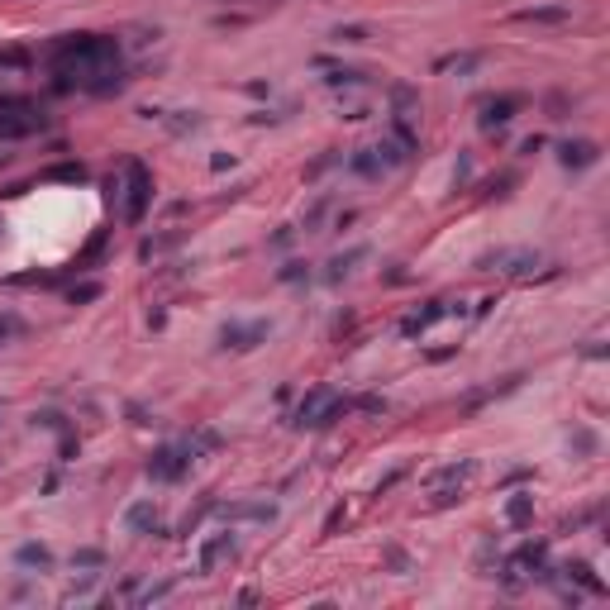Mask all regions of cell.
Here are the masks:
<instances>
[{"instance_id":"cell-18","label":"cell","mask_w":610,"mask_h":610,"mask_svg":"<svg viewBox=\"0 0 610 610\" xmlns=\"http://www.w3.org/2000/svg\"><path fill=\"white\" fill-rule=\"evenodd\" d=\"M520 19H530V24H562V19H567V5H539V10H520Z\"/></svg>"},{"instance_id":"cell-24","label":"cell","mask_w":610,"mask_h":610,"mask_svg":"<svg viewBox=\"0 0 610 610\" xmlns=\"http://www.w3.org/2000/svg\"><path fill=\"white\" fill-rule=\"evenodd\" d=\"M277 282H287V287H296V282H310V267H305V262H287V267L277 272Z\"/></svg>"},{"instance_id":"cell-11","label":"cell","mask_w":610,"mask_h":610,"mask_svg":"<svg viewBox=\"0 0 610 610\" xmlns=\"http://www.w3.org/2000/svg\"><path fill=\"white\" fill-rule=\"evenodd\" d=\"M348 410H353V401H348V396H334V391H329V401L320 405V415L310 419V429H329V424H334V419H343Z\"/></svg>"},{"instance_id":"cell-10","label":"cell","mask_w":610,"mask_h":610,"mask_svg":"<svg viewBox=\"0 0 610 610\" xmlns=\"http://www.w3.org/2000/svg\"><path fill=\"white\" fill-rule=\"evenodd\" d=\"M444 315H449V310L434 301L429 310H415V315H405V320H401V334H405V338H415V334H424V329H429L434 320H444Z\"/></svg>"},{"instance_id":"cell-6","label":"cell","mask_w":610,"mask_h":610,"mask_svg":"<svg viewBox=\"0 0 610 610\" xmlns=\"http://www.w3.org/2000/svg\"><path fill=\"white\" fill-rule=\"evenodd\" d=\"M215 515H220V520H262V525H267V520H277V505H267V501H239V505H220V501H215Z\"/></svg>"},{"instance_id":"cell-20","label":"cell","mask_w":610,"mask_h":610,"mask_svg":"<svg viewBox=\"0 0 610 610\" xmlns=\"http://www.w3.org/2000/svg\"><path fill=\"white\" fill-rule=\"evenodd\" d=\"M477 63H482V53H458V58H439V72H453V67H458V72H472Z\"/></svg>"},{"instance_id":"cell-3","label":"cell","mask_w":610,"mask_h":610,"mask_svg":"<svg viewBox=\"0 0 610 610\" xmlns=\"http://www.w3.org/2000/svg\"><path fill=\"white\" fill-rule=\"evenodd\" d=\"M267 334H272V324H262V320H253V324L229 320L225 329H220V343H225V348H234V353H248V348H257Z\"/></svg>"},{"instance_id":"cell-33","label":"cell","mask_w":610,"mask_h":610,"mask_svg":"<svg viewBox=\"0 0 610 610\" xmlns=\"http://www.w3.org/2000/svg\"><path fill=\"white\" fill-rule=\"evenodd\" d=\"M358 405H363L368 415H382V410H386V401H382V396H363V401H358Z\"/></svg>"},{"instance_id":"cell-25","label":"cell","mask_w":610,"mask_h":610,"mask_svg":"<svg viewBox=\"0 0 610 610\" xmlns=\"http://www.w3.org/2000/svg\"><path fill=\"white\" fill-rule=\"evenodd\" d=\"M167 129H172V134H186V129H200V114H196V110H177V119H167Z\"/></svg>"},{"instance_id":"cell-2","label":"cell","mask_w":610,"mask_h":610,"mask_svg":"<svg viewBox=\"0 0 610 610\" xmlns=\"http://www.w3.org/2000/svg\"><path fill=\"white\" fill-rule=\"evenodd\" d=\"M124 172H129L124 220H129V225H139V220H144V210H148V200H153V177H148V167H144V162H129Z\"/></svg>"},{"instance_id":"cell-31","label":"cell","mask_w":610,"mask_h":610,"mask_svg":"<svg viewBox=\"0 0 610 610\" xmlns=\"http://www.w3.org/2000/svg\"><path fill=\"white\" fill-rule=\"evenodd\" d=\"M343 520H348V510H343V505H334V510H329V520H324V534H334Z\"/></svg>"},{"instance_id":"cell-16","label":"cell","mask_w":610,"mask_h":610,"mask_svg":"<svg viewBox=\"0 0 610 610\" xmlns=\"http://www.w3.org/2000/svg\"><path fill=\"white\" fill-rule=\"evenodd\" d=\"M220 444H225L220 429H196V434H186V444H181V449L191 453V458H200V453H215Z\"/></svg>"},{"instance_id":"cell-4","label":"cell","mask_w":610,"mask_h":610,"mask_svg":"<svg viewBox=\"0 0 610 610\" xmlns=\"http://www.w3.org/2000/svg\"><path fill=\"white\" fill-rule=\"evenodd\" d=\"M229 558H239V539H234V534H215V539H205V544H200L196 567H200V572H215V567H220V562H229Z\"/></svg>"},{"instance_id":"cell-30","label":"cell","mask_w":610,"mask_h":610,"mask_svg":"<svg viewBox=\"0 0 610 610\" xmlns=\"http://www.w3.org/2000/svg\"><path fill=\"white\" fill-rule=\"evenodd\" d=\"M167 592H172V582H158V587H148V592L139 596V606H153V601H162Z\"/></svg>"},{"instance_id":"cell-9","label":"cell","mask_w":610,"mask_h":610,"mask_svg":"<svg viewBox=\"0 0 610 610\" xmlns=\"http://www.w3.org/2000/svg\"><path fill=\"white\" fill-rule=\"evenodd\" d=\"M505 520H510L515 530H525L534 520V491H510V501H505Z\"/></svg>"},{"instance_id":"cell-29","label":"cell","mask_w":610,"mask_h":610,"mask_svg":"<svg viewBox=\"0 0 610 610\" xmlns=\"http://www.w3.org/2000/svg\"><path fill=\"white\" fill-rule=\"evenodd\" d=\"M329 86H358V81H363V72H343V67H338V72H329Z\"/></svg>"},{"instance_id":"cell-22","label":"cell","mask_w":610,"mask_h":610,"mask_svg":"<svg viewBox=\"0 0 610 610\" xmlns=\"http://www.w3.org/2000/svg\"><path fill=\"white\" fill-rule=\"evenodd\" d=\"M33 429H67L63 410H33Z\"/></svg>"},{"instance_id":"cell-21","label":"cell","mask_w":610,"mask_h":610,"mask_svg":"<svg viewBox=\"0 0 610 610\" xmlns=\"http://www.w3.org/2000/svg\"><path fill=\"white\" fill-rule=\"evenodd\" d=\"M72 567L96 572V567H105V553H100V548H77V553H72Z\"/></svg>"},{"instance_id":"cell-19","label":"cell","mask_w":610,"mask_h":610,"mask_svg":"<svg viewBox=\"0 0 610 610\" xmlns=\"http://www.w3.org/2000/svg\"><path fill=\"white\" fill-rule=\"evenodd\" d=\"M567 444H572V453H577V458H596V449H601L596 429H587V424H582V429H572V439H567Z\"/></svg>"},{"instance_id":"cell-7","label":"cell","mask_w":610,"mask_h":610,"mask_svg":"<svg viewBox=\"0 0 610 610\" xmlns=\"http://www.w3.org/2000/svg\"><path fill=\"white\" fill-rule=\"evenodd\" d=\"M124 525H129L134 534H167V530L158 525V510H153V501H134V505L124 510Z\"/></svg>"},{"instance_id":"cell-12","label":"cell","mask_w":610,"mask_h":610,"mask_svg":"<svg viewBox=\"0 0 610 610\" xmlns=\"http://www.w3.org/2000/svg\"><path fill=\"white\" fill-rule=\"evenodd\" d=\"M329 401V386H315V391H305L301 396V405H296V424H301V429H310V419L320 415V405Z\"/></svg>"},{"instance_id":"cell-15","label":"cell","mask_w":610,"mask_h":610,"mask_svg":"<svg viewBox=\"0 0 610 610\" xmlns=\"http://www.w3.org/2000/svg\"><path fill=\"white\" fill-rule=\"evenodd\" d=\"M348 167H353L358 177H382V172H386V167H382V158H377V148H353Z\"/></svg>"},{"instance_id":"cell-23","label":"cell","mask_w":610,"mask_h":610,"mask_svg":"<svg viewBox=\"0 0 610 610\" xmlns=\"http://www.w3.org/2000/svg\"><path fill=\"white\" fill-rule=\"evenodd\" d=\"M48 177L53 181H86V167H81V162H63V167H53Z\"/></svg>"},{"instance_id":"cell-14","label":"cell","mask_w":610,"mask_h":610,"mask_svg":"<svg viewBox=\"0 0 610 610\" xmlns=\"http://www.w3.org/2000/svg\"><path fill=\"white\" fill-rule=\"evenodd\" d=\"M363 257H368V248H348V253H338L334 262H329V272H324V282H329V287H338L343 277L353 272V262H363Z\"/></svg>"},{"instance_id":"cell-28","label":"cell","mask_w":610,"mask_h":610,"mask_svg":"<svg viewBox=\"0 0 610 610\" xmlns=\"http://www.w3.org/2000/svg\"><path fill=\"white\" fill-rule=\"evenodd\" d=\"M368 38V29H358V24H348V29H334V43H363Z\"/></svg>"},{"instance_id":"cell-17","label":"cell","mask_w":610,"mask_h":610,"mask_svg":"<svg viewBox=\"0 0 610 610\" xmlns=\"http://www.w3.org/2000/svg\"><path fill=\"white\" fill-rule=\"evenodd\" d=\"M15 562L19 567H38V572H48L53 567V548H43V544H24L15 553Z\"/></svg>"},{"instance_id":"cell-5","label":"cell","mask_w":610,"mask_h":610,"mask_svg":"<svg viewBox=\"0 0 610 610\" xmlns=\"http://www.w3.org/2000/svg\"><path fill=\"white\" fill-rule=\"evenodd\" d=\"M596 158H601V148H596L592 139H562V144H558V162H562V167H572V172L596 167Z\"/></svg>"},{"instance_id":"cell-27","label":"cell","mask_w":610,"mask_h":610,"mask_svg":"<svg viewBox=\"0 0 610 610\" xmlns=\"http://www.w3.org/2000/svg\"><path fill=\"white\" fill-rule=\"evenodd\" d=\"M334 162H338V153H334V148H329L324 158H315V162H310V167H305V177H320V172H329Z\"/></svg>"},{"instance_id":"cell-1","label":"cell","mask_w":610,"mask_h":610,"mask_svg":"<svg viewBox=\"0 0 610 610\" xmlns=\"http://www.w3.org/2000/svg\"><path fill=\"white\" fill-rule=\"evenodd\" d=\"M191 463L196 458L181 449V444H162V449L148 453V477H153V482H181Z\"/></svg>"},{"instance_id":"cell-26","label":"cell","mask_w":610,"mask_h":610,"mask_svg":"<svg viewBox=\"0 0 610 610\" xmlns=\"http://www.w3.org/2000/svg\"><path fill=\"white\" fill-rule=\"evenodd\" d=\"M100 296V282H81V287H72V305H86Z\"/></svg>"},{"instance_id":"cell-32","label":"cell","mask_w":610,"mask_h":610,"mask_svg":"<svg viewBox=\"0 0 610 610\" xmlns=\"http://www.w3.org/2000/svg\"><path fill=\"white\" fill-rule=\"evenodd\" d=\"M386 562H391V567H396V572H405V567H410V558H405L401 548H386Z\"/></svg>"},{"instance_id":"cell-13","label":"cell","mask_w":610,"mask_h":610,"mask_svg":"<svg viewBox=\"0 0 610 610\" xmlns=\"http://www.w3.org/2000/svg\"><path fill=\"white\" fill-rule=\"evenodd\" d=\"M562 572H567V582H577L582 592H592V596H606V582H601V577L592 572V562H567Z\"/></svg>"},{"instance_id":"cell-8","label":"cell","mask_w":610,"mask_h":610,"mask_svg":"<svg viewBox=\"0 0 610 610\" xmlns=\"http://www.w3.org/2000/svg\"><path fill=\"white\" fill-rule=\"evenodd\" d=\"M520 110V100L515 96H496V100H486L482 105V129H501V124H510V114Z\"/></svg>"}]
</instances>
